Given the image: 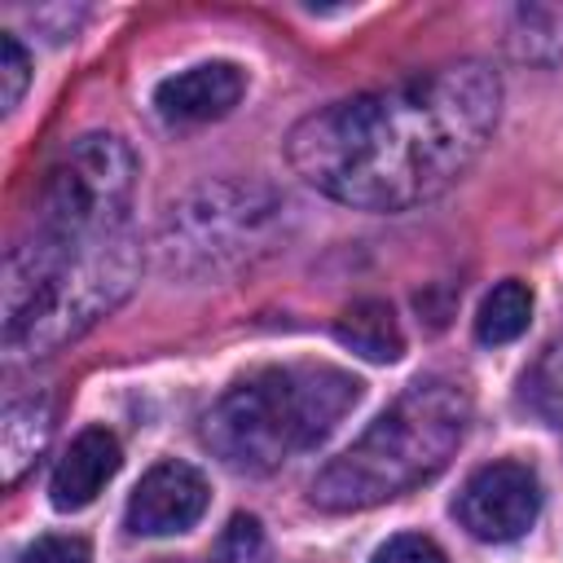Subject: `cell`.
Here are the masks:
<instances>
[{"instance_id":"18","label":"cell","mask_w":563,"mask_h":563,"mask_svg":"<svg viewBox=\"0 0 563 563\" xmlns=\"http://www.w3.org/2000/svg\"><path fill=\"white\" fill-rule=\"evenodd\" d=\"M264 559V532L251 515H238L220 537V563H260Z\"/></svg>"},{"instance_id":"12","label":"cell","mask_w":563,"mask_h":563,"mask_svg":"<svg viewBox=\"0 0 563 563\" xmlns=\"http://www.w3.org/2000/svg\"><path fill=\"white\" fill-rule=\"evenodd\" d=\"M53 431V409L44 396H22L4 405L0 422V462H4V484H18L44 453Z\"/></svg>"},{"instance_id":"15","label":"cell","mask_w":563,"mask_h":563,"mask_svg":"<svg viewBox=\"0 0 563 563\" xmlns=\"http://www.w3.org/2000/svg\"><path fill=\"white\" fill-rule=\"evenodd\" d=\"M519 400H523L528 413H537L541 422H550V427L563 431V339L550 343L532 361V369L519 383Z\"/></svg>"},{"instance_id":"13","label":"cell","mask_w":563,"mask_h":563,"mask_svg":"<svg viewBox=\"0 0 563 563\" xmlns=\"http://www.w3.org/2000/svg\"><path fill=\"white\" fill-rule=\"evenodd\" d=\"M532 321V290L523 282H497L484 303H479V317H475V339L488 343V347H501V343H515Z\"/></svg>"},{"instance_id":"6","label":"cell","mask_w":563,"mask_h":563,"mask_svg":"<svg viewBox=\"0 0 563 563\" xmlns=\"http://www.w3.org/2000/svg\"><path fill=\"white\" fill-rule=\"evenodd\" d=\"M273 202L255 189L238 185H211L172 207V220L163 229V255L172 268L185 273H216L224 264H242L251 251L268 242Z\"/></svg>"},{"instance_id":"14","label":"cell","mask_w":563,"mask_h":563,"mask_svg":"<svg viewBox=\"0 0 563 563\" xmlns=\"http://www.w3.org/2000/svg\"><path fill=\"white\" fill-rule=\"evenodd\" d=\"M510 48L523 62H563V9L559 4H523L510 18Z\"/></svg>"},{"instance_id":"16","label":"cell","mask_w":563,"mask_h":563,"mask_svg":"<svg viewBox=\"0 0 563 563\" xmlns=\"http://www.w3.org/2000/svg\"><path fill=\"white\" fill-rule=\"evenodd\" d=\"M31 84V57L18 35H0V110H13Z\"/></svg>"},{"instance_id":"1","label":"cell","mask_w":563,"mask_h":563,"mask_svg":"<svg viewBox=\"0 0 563 563\" xmlns=\"http://www.w3.org/2000/svg\"><path fill=\"white\" fill-rule=\"evenodd\" d=\"M501 79L484 62H449L334 101L286 136L290 167L356 211H409L440 198L493 141Z\"/></svg>"},{"instance_id":"7","label":"cell","mask_w":563,"mask_h":563,"mask_svg":"<svg viewBox=\"0 0 563 563\" xmlns=\"http://www.w3.org/2000/svg\"><path fill=\"white\" fill-rule=\"evenodd\" d=\"M537 510H541V484L528 462L479 466L453 501L457 523L475 541H515L537 523Z\"/></svg>"},{"instance_id":"3","label":"cell","mask_w":563,"mask_h":563,"mask_svg":"<svg viewBox=\"0 0 563 563\" xmlns=\"http://www.w3.org/2000/svg\"><path fill=\"white\" fill-rule=\"evenodd\" d=\"M471 422V396L453 378L405 387L334 462L312 479V506L343 515L383 506L449 466Z\"/></svg>"},{"instance_id":"5","label":"cell","mask_w":563,"mask_h":563,"mask_svg":"<svg viewBox=\"0 0 563 563\" xmlns=\"http://www.w3.org/2000/svg\"><path fill=\"white\" fill-rule=\"evenodd\" d=\"M136 189V154L114 132H88L66 145L40 185V238L101 242L123 233Z\"/></svg>"},{"instance_id":"4","label":"cell","mask_w":563,"mask_h":563,"mask_svg":"<svg viewBox=\"0 0 563 563\" xmlns=\"http://www.w3.org/2000/svg\"><path fill=\"white\" fill-rule=\"evenodd\" d=\"M361 400V378L339 365H268L233 383L202 418L211 453L246 475L277 471L290 453L325 440Z\"/></svg>"},{"instance_id":"17","label":"cell","mask_w":563,"mask_h":563,"mask_svg":"<svg viewBox=\"0 0 563 563\" xmlns=\"http://www.w3.org/2000/svg\"><path fill=\"white\" fill-rule=\"evenodd\" d=\"M18 563H92V550L84 537H70V532H48L40 541H31Z\"/></svg>"},{"instance_id":"11","label":"cell","mask_w":563,"mask_h":563,"mask_svg":"<svg viewBox=\"0 0 563 563\" xmlns=\"http://www.w3.org/2000/svg\"><path fill=\"white\" fill-rule=\"evenodd\" d=\"M334 339L374 365H391L405 352V334L387 299H356L352 308H343L334 321Z\"/></svg>"},{"instance_id":"19","label":"cell","mask_w":563,"mask_h":563,"mask_svg":"<svg viewBox=\"0 0 563 563\" xmlns=\"http://www.w3.org/2000/svg\"><path fill=\"white\" fill-rule=\"evenodd\" d=\"M374 563H449V559H444V550H440L431 537H422V532H400V537H391V541L378 545Z\"/></svg>"},{"instance_id":"2","label":"cell","mask_w":563,"mask_h":563,"mask_svg":"<svg viewBox=\"0 0 563 563\" xmlns=\"http://www.w3.org/2000/svg\"><path fill=\"white\" fill-rule=\"evenodd\" d=\"M141 277V251L128 233L101 242H18L4 260V347L9 356H48L119 308Z\"/></svg>"},{"instance_id":"8","label":"cell","mask_w":563,"mask_h":563,"mask_svg":"<svg viewBox=\"0 0 563 563\" xmlns=\"http://www.w3.org/2000/svg\"><path fill=\"white\" fill-rule=\"evenodd\" d=\"M207 501L211 493L202 471H194L189 462H158L141 475L123 519H128V532L136 537H176L202 519Z\"/></svg>"},{"instance_id":"9","label":"cell","mask_w":563,"mask_h":563,"mask_svg":"<svg viewBox=\"0 0 563 563\" xmlns=\"http://www.w3.org/2000/svg\"><path fill=\"white\" fill-rule=\"evenodd\" d=\"M246 92V75L233 62H202L180 75H167L154 88V110L163 123L189 128V123H211L224 119Z\"/></svg>"},{"instance_id":"10","label":"cell","mask_w":563,"mask_h":563,"mask_svg":"<svg viewBox=\"0 0 563 563\" xmlns=\"http://www.w3.org/2000/svg\"><path fill=\"white\" fill-rule=\"evenodd\" d=\"M119 466H123V449H119L114 431H106V427H84V431L70 440V449L62 453L57 471H53V484H48L53 506H57L62 515L92 506V501L101 497V488L119 475Z\"/></svg>"}]
</instances>
